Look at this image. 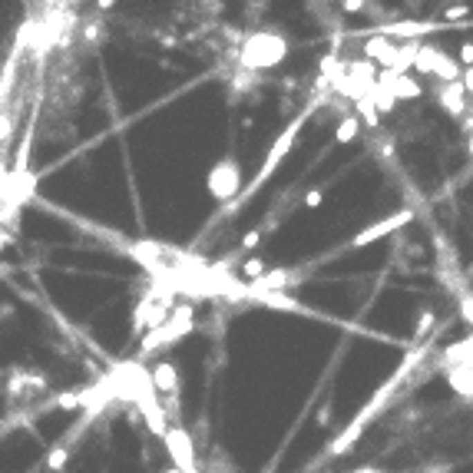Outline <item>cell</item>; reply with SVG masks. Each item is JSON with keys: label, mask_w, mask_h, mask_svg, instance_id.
<instances>
[{"label": "cell", "mask_w": 473, "mask_h": 473, "mask_svg": "<svg viewBox=\"0 0 473 473\" xmlns=\"http://www.w3.org/2000/svg\"><path fill=\"white\" fill-rule=\"evenodd\" d=\"M427 351H430L427 341H424V344H414L411 351L404 354L400 367H397L394 374H391V378H387V381H384L381 387L374 391V397H371L364 407L358 411V417H354L351 424H348V427L341 430L335 440L324 447V454H318V457L311 460V467H308V470H318L321 463H331V460H337L341 454H348L354 443H358V437H361V434H364V430L371 427V420H378V417H381V414L387 411V407H394V394L400 391V387H404V384H407V378H411L414 371H417V367L427 361Z\"/></svg>", "instance_id": "obj_1"}, {"label": "cell", "mask_w": 473, "mask_h": 473, "mask_svg": "<svg viewBox=\"0 0 473 473\" xmlns=\"http://www.w3.org/2000/svg\"><path fill=\"white\" fill-rule=\"evenodd\" d=\"M308 116H311V106H308L305 113H298V116H295V120H291L288 126H285V129L278 133V139L272 142V146H268V156L261 159V166H259V172H255V179H252V183L245 185L242 192H239V196L232 198V202L225 205V209H222V212H225V215L239 212V209H242L245 202H248V198L255 196V192H259L261 185H265L268 179H272V176H275L278 166H281V163L288 159V153L295 149V142H298V136H302V129H305V120H308Z\"/></svg>", "instance_id": "obj_2"}, {"label": "cell", "mask_w": 473, "mask_h": 473, "mask_svg": "<svg viewBox=\"0 0 473 473\" xmlns=\"http://www.w3.org/2000/svg\"><path fill=\"white\" fill-rule=\"evenodd\" d=\"M288 57V40L275 30H255L242 40L239 50V70L259 73V70H272Z\"/></svg>", "instance_id": "obj_3"}, {"label": "cell", "mask_w": 473, "mask_h": 473, "mask_svg": "<svg viewBox=\"0 0 473 473\" xmlns=\"http://www.w3.org/2000/svg\"><path fill=\"white\" fill-rule=\"evenodd\" d=\"M205 189H209V196H212L215 202H232V198L242 192V169L235 163V156H225V159H219V163L209 169Z\"/></svg>", "instance_id": "obj_4"}, {"label": "cell", "mask_w": 473, "mask_h": 473, "mask_svg": "<svg viewBox=\"0 0 473 473\" xmlns=\"http://www.w3.org/2000/svg\"><path fill=\"white\" fill-rule=\"evenodd\" d=\"M414 70H417V73H434L440 83H454V80H460V73H463V66H460L454 57L440 53L434 44H420V46H417Z\"/></svg>", "instance_id": "obj_5"}, {"label": "cell", "mask_w": 473, "mask_h": 473, "mask_svg": "<svg viewBox=\"0 0 473 473\" xmlns=\"http://www.w3.org/2000/svg\"><path fill=\"white\" fill-rule=\"evenodd\" d=\"M411 222H414V212H411V209L391 212L387 219H381V222H371L367 229L358 232L351 242H348V252H358V248H364V245H371V242H381V239L394 235L397 229H404V225H411Z\"/></svg>", "instance_id": "obj_6"}, {"label": "cell", "mask_w": 473, "mask_h": 473, "mask_svg": "<svg viewBox=\"0 0 473 473\" xmlns=\"http://www.w3.org/2000/svg\"><path fill=\"white\" fill-rule=\"evenodd\" d=\"M437 103H440V109L447 116L460 120V116L467 113V90H463V83H460V80L440 83V86H437Z\"/></svg>", "instance_id": "obj_7"}, {"label": "cell", "mask_w": 473, "mask_h": 473, "mask_svg": "<svg viewBox=\"0 0 473 473\" xmlns=\"http://www.w3.org/2000/svg\"><path fill=\"white\" fill-rule=\"evenodd\" d=\"M153 391L169 394V397L179 394V374H176V364H172V361H159V364L153 367Z\"/></svg>", "instance_id": "obj_8"}, {"label": "cell", "mask_w": 473, "mask_h": 473, "mask_svg": "<svg viewBox=\"0 0 473 473\" xmlns=\"http://www.w3.org/2000/svg\"><path fill=\"white\" fill-rule=\"evenodd\" d=\"M437 30V24H427V20H417V24H387L384 33H391V37H417V33H430Z\"/></svg>", "instance_id": "obj_9"}, {"label": "cell", "mask_w": 473, "mask_h": 473, "mask_svg": "<svg viewBox=\"0 0 473 473\" xmlns=\"http://www.w3.org/2000/svg\"><path fill=\"white\" fill-rule=\"evenodd\" d=\"M358 133H361V120H358V116H344V120L337 122V129H335V146L354 142V139H358Z\"/></svg>", "instance_id": "obj_10"}, {"label": "cell", "mask_w": 473, "mask_h": 473, "mask_svg": "<svg viewBox=\"0 0 473 473\" xmlns=\"http://www.w3.org/2000/svg\"><path fill=\"white\" fill-rule=\"evenodd\" d=\"M66 460H70V443H57V447L46 454V470L63 473L66 470Z\"/></svg>", "instance_id": "obj_11"}, {"label": "cell", "mask_w": 473, "mask_h": 473, "mask_svg": "<svg viewBox=\"0 0 473 473\" xmlns=\"http://www.w3.org/2000/svg\"><path fill=\"white\" fill-rule=\"evenodd\" d=\"M467 14H470V7H467V3H457V7H447V10H443V20L454 24V20H460V17H467Z\"/></svg>", "instance_id": "obj_12"}, {"label": "cell", "mask_w": 473, "mask_h": 473, "mask_svg": "<svg viewBox=\"0 0 473 473\" xmlns=\"http://www.w3.org/2000/svg\"><path fill=\"white\" fill-rule=\"evenodd\" d=\"M321 202H324V189H311L305 196V209H318Z\"/></svg>", "instance_id": "obj_13"}, {"label": "cell", "mask_w": 473, "mask_h": 473, "mask_svg": "<svg viewBox=\"0 0 473 473\" xmlns=\"http://www.w3.org/2000/svg\"><path fill=\"white\" fill-rule=\"evenodd\" d=\"M460 83H463L467 96H473V66H463V73H460Z\"/></svg>", "instance_id": "obj_14"}, {"label": "cell", "mask_w": 473, "mask_h": 473, "mask_svg": "<svg viewBox=\"0 0 473 473\" xmlns=\"http://www.w3.org/2000/svg\"><path fill=\"white\" fill-rule=\"evenodd\" d=\"M100 33H103V24L93 20L90 27H86V40H90V44H100Z\"/></svg>", "instance_id": "obj_15"}, {"label": "cell", "mask_w": 473, "mask_h": 473, "mask_svg": "<svg viewBox=\"0 0 473 473\" xmlns=\"http://www.w3.org/2000/svg\"><path fill=\"white\" fill-rule=\"evenodd\" d=\"M460 63H463V66H473V44L470 40L460 46Z\"/></svg>", "instance_id": "obj_16"}, {"label": "cell", "mask_w": 473, "mask_h": 473, "mask_svg": "<svg viewBox=\"0 0 473 473\" xmlns=\"http://www.w3.org/2000/svg\"><path fill=\"white\" fill-rule=\"evenodd\" d=\"M341 7H344L348 14H361V10H364V0H341Z\"/></svg>", "instance_id": "obj_17"}, {"label": "cell", "mask_w": 473, "mask_h": 473, "mask_svg": "<svg viewBox=\"0 0 473 473\" xmlns=\"http://www.w3.org/2000/svg\"><path fill=\"white\" fill-rule=\"evenodd\" d=\"M96 3H100L103 10H109V7H116V0H96Z\"/></svg>", "instance_id": "obj_18"}]
</instances>
